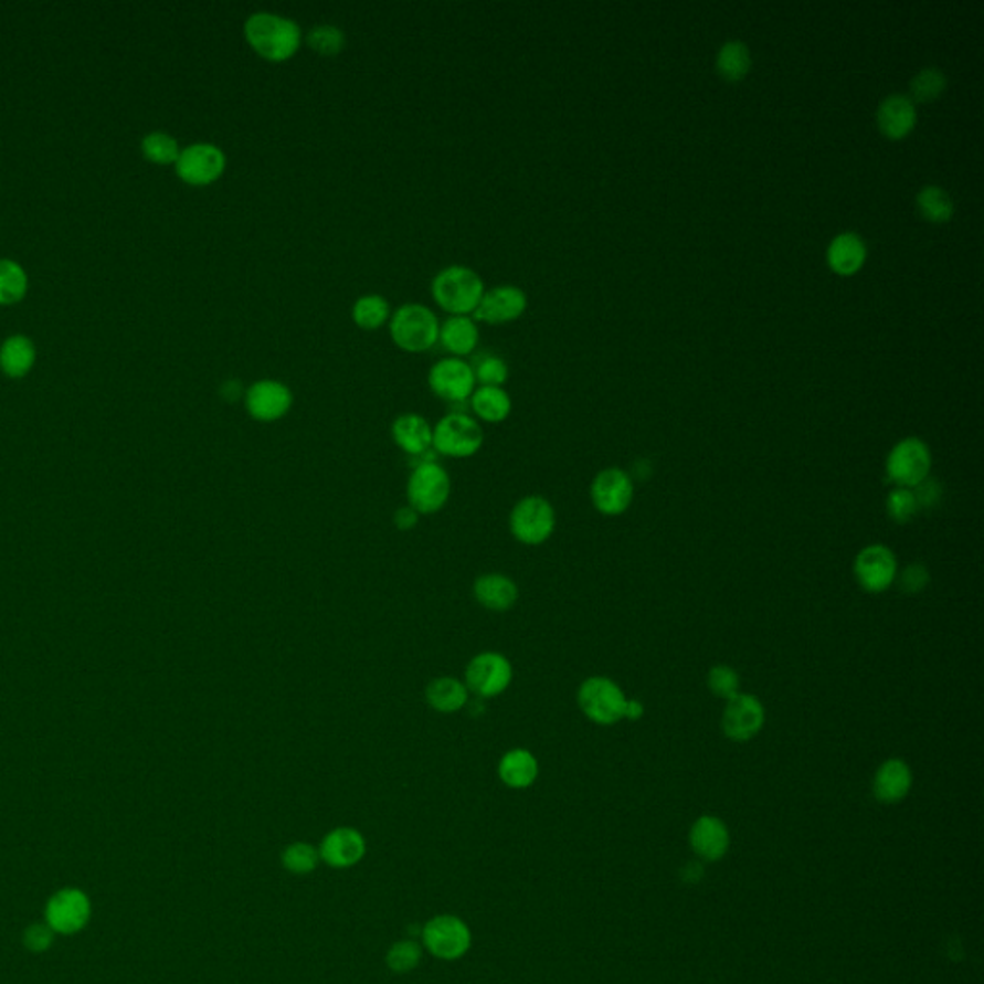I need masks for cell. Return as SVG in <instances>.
Here are the masks:
<instances>
[{"instance_id": "cell-1", "label": "cell", "mask_w": 984, "mask_h": 984, "mask_svg": "<svg viewBox=\"0 0 984 984\" xmlns=\"http://www.w3.org/2000/svg\"><path fill=\"white\" fill-rule=\"evenodd\" d=\"M246 43L269 62H287L303 45V30L289 15L260 10L245 22Z\"/></svg>"}, {"instance_id": "cell-2", "label": "cell", "mask_w": 984, "mask_h": 984, "mask_svg": "<svg viewBox=\"0 0 984 984\" xmlns=\"http://www.w3.org/2000/svg\"><path fill=\"white\" fill-rule=\"evenodd\" d=\"M482 275L467 266H446L433 277L431 295L451 316H474L485 295Z\"/></svg>"}, {"instance_id": "cell-3", "label": "cell", "mask_w": 984, "mask_h": 984, "mask_svg": "<svg viewBox=\"0 0 984 984\" xmlns=\"http://www.w3.org/2000/svg\"><path fill=\"white\" fill-rule=\"evenodd\" d=\"M389 331L396 347L420 355L438 342L437 314L423 304L408 303L399 306L389 319Z\"/></svg>"}, {"instance_id": "cell-4", "label": "cell", "mask_w": 984, "mask_h": 984, "mask_svg": "<svg viewBox=\"0 0 984 984\" xmlns=\"http://www.w3.org/2000/svg\"><path fill=\"white\" fill-rule=\"evenodd\" d=\"M451 475L433 459H423L412 469L408 479V506L420 516H433L443 510L451 498Z\"/></svg>"}, {"instance_id": "cell-5", "label": "cell", "mask_w": 984, "mask_h": 984, "mask_svg": "<svg viewBox=\"0 0 984 984\" xmlns=\"http://www.w3.org/2000/svg\"><path fill=\"white\" fill-rule=\"evenodd\" d=\"M485 443L482 423L472 415L452 412L433 427V448L446 458H472Z\"/></svg>"}, {"instance_id": "cell-6", "label": "cell", "mask_w": 984, "mask_h": 984, "mask_svg": "<svg viewBox=\"0 0 984 984\" xmlns=\"http://www.w3.org/2000/svg\"><path fill=\"white\" fill-rule=\"evenodd\" d=\"M422 942L433 957L456 962L472 948V929L458 916L441 913L422 927Z\"/></svg>"}, {"instance_id": "cell-7", "label": "cell", "mask_w": 984, "mask_h": 984, "mask_svg": "<svg viewBox=\"0 0 984 984\" xmlns=\"http://www.w3.org/2000/svg\"><path fill=\"white\" fill-rule=\"evenodd\" d=\"M556 529V511L544 496H523L510 511V533L526 547L547 542Z\"/></svg>"}, {"instance_id": "cell-8", "label": "cell", "mask_w": 984, "mask_h": 984, "mask_svg": "<svg viewBox=\"0 0 984 984\" xmlns=\"http://www.w3.org/2000/svg\"><path fill=\"white\" fill-rule=\"evenodd\" d=\"M578 702L586 718L599 726H614L625 716L627 698L617 683L607 677H591L581 683Z\"/></svg>"}, {"instance_id": "cell-9", "label": "cell", "mask_w": 984, "mask_h": 984, "mask_svg": "<svg viewBox=\"0 0 984 984\" xmlns=\"http://www.w3.org/2000/svg\"><path fill=\"white\" fill-rule=\"evenodd\" d=\"M514 681L510 659L500 652H482L469 659L464 674V685L469 692L489 700L508 690Z\"/></svg>"}, {"instance_id": "cell-10", "label": "cell", "mask_w": 984, "mask_h": 984, "mask_svg": "<svg viewBox=\"0 0 984 984\" xmlns=\"http://www.w3.org/2000/svg\"><path fill=\"white\" fill-rule=\"evenodd\" d=\"M228 168V156L214 142H193L181 148L176 173L179 179L193 187H207L222 178Z\"/></svg>"}, {"instance_id": "cell-11", "label": "cell", "mask_w": 984, "mask_h": 984, "mask_svg": "<svg viewBox=\"0 0 984 984\" xmlns=\"http://www.w3.org/2000/svg\"><path fill=\"white\" fill-rule=\"evenodd\" d=\"M931 451L923 441L903 438L890 451L887 458V475L896 487L913 489L925 482L931 472Z\"/></svg>"}, {"instance_id": "cell-12", "label": "cell", "mask_w": 984, "mask_h": 984, "mask_svg": "<svg viewBox=\"0 0 984 984\" xmlns=\"http://www.w3.org/2000/svg\"><path fill=\"white\" fill-rule=\"evenodd\" d=\"M427 381L433 394L446 402H466L477 387L472 363L456 356H446L433 363Z\"/></svg>"}, {"instance_id": "cell-13", "label": "cell", "mask_w": 984, "mask_h": 984, "mask_svg": "<svg viewBox=\"0 0 984 984\" xmlns=\"http://www.w3.org/2000/svg\"><path fill=\"white\" fill-rule=\"evenodd\" d=\"M45 919L54 933H80L89 923V898L80 888H62L46 902Z\"/></svg>"}, {"instance_id": "cell-14", "label": "cell", "mask_w": 984, "mask_h": 984, "mask_svg": "<svg viewBox=\"0 0 984 984\" xmlns=\"http://www.w3.org/2000/svg\"><path fill=\"white\" fill-rule=\"evenodd\" d=\"M245 408L254 422H279L293 408V393L283 381L260 379L246 389Z\"/></svg>"}, {"instance_id": "cell-15", "label": "cell", "mask_w": 984, "mask_h": 984, "mask_svg": "<svg viewBox=\"0 0 984 984\" xmlns=\"http://www.w3.org/2000/svg\"><path fill=\"white\" fill-rule=\"evenodd\" d=\"M854 575L864 591L874 594L887 591L898 575L895 552L885 544H869L856 556Z\"/></svg>"}, {"instance_id": "cell-16", "label": "cell", "mask_w": 984, "mask_h": 984, "mask_svg": "<svg viewBox=\"0 0 984 984\" xmlns=\"http://www.w3.org/2000/svg\"><path fill=\"white\" fill-rule=\"evenodd\" d=\"M526 310V290L519 289L516 285H498L485 290L482 303L472 318L475 321H485L489 326H502L521 318Z\"/></svg>"}, {"instance_id": "cell-17", "label": "cell", "mask_w": 984, "mask_h": 984, "mask_svg": "<svg viewBox=\"0 0 984 984\" xmlns=\"http://www.w3.org/2000/svg\"><path fill=\"white\" fill-rule=\"evenodd\" d=\"M633 493L635 490L629 475L617 467H607L600 472L591 485L592 504L604 516H620L627 510Z\"/></svg>"}, {"instance_id": "cell-18", "label": "cell", "mask_w": 984, "mask_h": 984, "mask_svg": "<svg viewBox=\"0 0 984 984\" xmlns=\"http://www.w3.org/2000/svg\"><path fill=\"white\" fill-rule=\"evenodd\" d=\"M765 723V710L762 702L752 695H734L727 700L723 711V733L731 740L744 742L754 739Z\"/></svg>"}, {"instance_id": "cell-19", "label": "cell", "mask_w": 984, "mask_h": 984, "mask_svg": "<svg viewBox=\"0 0 984 984\" xmlns=\"http://www.w3.org/2000/svg\"><path fill=\"white\" fill-rule=\"evenodd\" d=\"M319 859L334 869H350L358 866L368 851V843L355 827H337L321 838L318 846Z\"/></svg>"}, {"instance_id": "cell-20", "label": "cell", "mask_w": 984, "mask_h": 984, "mask_svg": "<svg viewBox=\"0 0 984 984\" xmlns=\"http://www.w3.org/2000/svg\"><path fill=\"white\" fill-rule=\"evenodd\" d=\"M689 843L698 858L703 861H719L729 851L731 835L719 817L702 815L690 827Z\"/></svg>"}, {"instance_id": "cell-21", "label": "cell", "mask_w": 984, "mask_h": 984, "mask_svg": "<svg viewBox=\"0 0 984 984\" xmlns=\"http://www.w3.org/2000/svg\"><path fill=\"white\" fill-rule=\"evenodd\" d=\"M918 124V110L911 98L890 95L877 108V126L881 134L892 141H900L913 131Z\"/></svg>"}, {"instance_id": "cell-22", "label": "cell", "mask_w": 984, "mask_h": 984, "mask_svg": "<svg viewBox=\"0 0 984 984\" xmlns=\"http://www.w3.org/2000/svg\"><path fill=\"white\" fill-rule=\"evenodd\" d=\"M913 785L910 765L903 760H887L874 777L875 798L882 804H898L910 794Z\"/></svg>"}, {"instance_id": "cell-23", "label": "cell", "mask_w": 984, "mask_h": 984, "mask_svg": "<svg viewBox=\"0 0 984 984\" xmlns=\"http://www.w3.org/2000/svg\"><path fill=\"white\" fill-rule=\"evenodd\" d=\"M474 596L489 612H508L518 602L519 589L508 575L485 573L475 579Z\"/></svg>"}, {"instance_id": "cell-24", "label": "cell", "mask_w": 984, "mask_h": 984, "mask_svg": "<svg viewBox=\"0 0 984 984\" xmlns=\"http://www.w3.org/2000/svg\"><path fill=\"white\" fill-rule=\"evenodd\" d=\"M393 441L400 451L410 456H423L433 448V427L430 422L420 414H402L396 417L391 427Z\"/></svg>"}, {"instance_id": "cell-25", "label": "cell", "mask_w": 984, "mask_h": 984, "mask_svg": "<svg viewBox=\"0 0 984 984\" xmlns=\"http://www.w3.org/2000/svg\"><path fill=\"white\" fill-rule=\"evenodd\" d=\"M498 777L508 789L523 791L539 777V762L526 748H514L500 758Z\"/></svg>"}, {"instance_id": "cell-26", "label": "cell", "mask_w": 984, "mask_h": 984, "mask_svg": "<svg viewBox=\"0 0 984 984\" xmlns=\"http://www.w3.org/2000/svg\"><path fill=\"white\" fill-rule=\"evenodd\" d=\"M38 362V347L28 335H10L0 345V370L8 378H25Z\"/></svg>"}, {"instance_id": "cell-27", "label": "cell", "mask_w": 984, "mask_h": 984, "mask_svg": "<svg viewBox=\"0 0 984 984\" xmlns=\"http://www.w3.org/2000/svg\"><path fill=\"white\" fill-rule=\"evenodd\" d=\"M438 341L456 358L472 355L479 345L477 321L472 316H451L441 324Z\"/></svg>"}, {"instance_id": "cell-28", "label": "cell", "mask_w": 984, "mask_h": 984, "mask_svg": "<svg viewBox=\"0 0 984 984\" xmlns=\"http://www.w3.org/2000/svg\"><path fill=\"white\" fill-rule=\"evenodd\" d=\"M866 243L856 233H840L827 251V262L838 275L856 274L866 264Z\"/></svg>"}, {"instance_id": "cell-29", "label": "cell", "mask_w": 984, "mask_h": 984, "mask_svg": "<svg viewBox=\"0 0 984 984\" xmlns=\"http://www.w3.org/2000/svg\"><path fill=\"white\" fill-rule=\"evenodd\" d=\"M425 700L438 713H456L469 702V690L454 677H438L427 685Z\"/></svg>"}, {"instance_id": "cell-30", "label": "cell", "mask_w": 984, "mask_h": 984, "mask_svg": "<svg viewBox=\"0 0 984 984\" xmlns=\"http://www.w3.org/2000/svg\"><path fill=\"white\" fill-rule=\"evenodd\" d=\"M469 404L474 414L485 423H502L511 414L510 394L504 387H475Z\"/></svg>"}, {"instance_id": "cell-31", "label": "cell", "mask_w": 984, "mask_h": 984, "mask_svg": "<svg viewBox=\"0 0 984 984\" xmlns=\"http://www.w3.org/2000/svg\"><path fill=\"white\" fill-rule=\"evenodd\" d=\"M30 289V277L15 260L0 258V306L22 303Z\"/></svg>"}, {"instance_id": "cell-32", "label": "cell", "mask_w": 984, "mask_h": 984, "mask_svg": "<svg viewBox=\"0 0 984 984\" xmlns=\"http://www.w3.org/2000/svg\"><path fill=\"white\" fill-rule=\"evenodd\" d=\"M352 319H355L356 326L360 327V329L373 331V329H379V327L389 324V319H391V304H389L385 296L378 295V293L360 296L356 300L355 306H352Z\"/></svg>"}, {"instance_id": "cell-33", "label": "cell", "mask_w": 984, "mask_h": 984, "mask_svg": "<svg viewBox=\"0 0 984 984\" xmlns=\"http://www.w3.org/2000/svg\"><path fill=\"white\" fill-rule=\"evenodd\" d=\"M716 66H718L719 75L726 77L727 82L744 80L752 66L750 49L742 41H729L719 49Z\"/></svg>"}, {"instance_id": "cell-34", "label": "cell", "mask_w": 984, "mask_h": 984, "mask_svg": "<svg viewBox=\"0 0 984 984\" xmlns=\"http://www.w3.org/2000/svg\"><path fill=\"white\" fill-rule=\"evenodd\" d=\"M141 150L148 162L160 163V166H170V163L176 166L179 155H181L178 139L166 131H150L145 135Z\"/></svg>"}, {"instance_id": "cell-35", "label": "cell", "mask_w": 984, "mask_h": 984, "mask_svg": "<svg viewBox=\"0 0 984 984\" xmlns=\"http://www.w3.org/2000/svg\"><path fill=\"white\" fill-rule=\"evenodd\" d=\"M918 208L921 215L933 223H944L954 214V202L950 194L937 186L921 189L918 194Z\"/></svg>"}, {"instance_id": "cell-36", "label": "cell", "mask_w": 984, "mask_h": 984, "mask_svg": "<svg viewBox=\"0 0 984 984\" xmlns=\"http://www.w3.org/2000/svg\"><path fill=\"white\" fill-rule=\"evenodd\" d=\"M319 851L310 843H290L282 851V866L293 875H310L319 866Z\"/></svg>"}, {"instance_id": "cell-37", "label": "cell", "mask_w": 984, "mask_h": 984, "mask_svg": "<svg viewBox=\"0 0 984 984\" xmlns=\"http://www.w3.org/2000/svg\"><path fill=\"white\" fill-rule=\"evenodd\" d=\"M422 957V946L415 940L404 939L394 942L393 946L387 950L385 963L396 975H406L420 965Z\"/></svg>"}, {"instance_id": "cell-38", "label": "cell", "mask_w": 984, "mask_h": 984, "mask_svg": "<svg viewBox=\"0 0 984 984\" xmlns=\"http://www.w3.org/2000/svg\"><path fill=\"white\" fill-rule=\"evenodd\" d=\"M306 43H308L311 51L319 52V54H324V56H335V54L345 51V46H347V35H345V31H342L341 28H337V25L321 23V25H316V28H311V30L308 31Z\"/></svg>"}, {"instance_id": "cell-39", "label": "cell", "mask_w": 984, "mask_h": 984, "mask_svg": "<svg viewBox=\"0 0 984 984\" xmlns=\"http://www.w3.org/2000/svg\"><path fill=\"white\" fill-rule=\"evenodd\" d=\"M946 85L944 72H940L937 67H925L911 80V97L918 103H933L946 91Z\"/></svg>"}, {"instance_id": "cell-40", "label": "cell", "mask_w": 984, "mask_h": 984, "mask_svg": "<svg viewBox=\"0 0 984 984\" xmlns=\"http://www.w3.org/2000/svg\"><path fill=\"white\" fill-rule=\"evenodd\" d=\"M472 368L475 381L482 387H502L510 378V368L500 356H483Z\"/></svg>"}, {"instance_id": "cell-41", "label": "cell", "mask_w": 984, "mask_h": 984, "mask_svg": "<svg viewBox=\"0 0 984 984\" xmlns=\"http://www.w3.org/2000/svg\"><path fill=\"white\" fill-rule=\"evenodd\" d=\"M887 511L890 519H895L898 523H908L916 518L919 511V504L916 500L913 490L896 487L887 498Z\"/></svg>"}, {"instance_id": "cell-42", "label": "cell", "mask_w": 984, "mask_h": 984, "mask_svg": "<svg viewBox=\"0 0 984 984\" xmlns=\"http://www.w3.org/2000/svg\"><path fill=\"white\" fill-rule=\"evenodd\" d=\"M708 687H710L713 695L729 700L734 695H739V674L734 671L733 667L729 666L711 667L710 674H708Z\"/></svg>"}, {"instance_id": "cell-43", "label": "cell", "mask_w": 984, "mask_h": 984, "mask_svg": "<svg viewBox=\"0 0 984 984\" xmlns=\"http://www.w3.org/2000/svg\"><path fill=\"white\" fill-rule=\"evenodd\" d=\"M54 931L46 923H33L23 933V946L33 954H43L54 942Z\"/></svg>"}, {"instance_id": "cell-44", "label": "cell", "mask_w": 984, "mask_h": 984, "mask_svg": "<svg viewBox=\"0 0 984 984\" xmlns=\"http://www.w3.org/2000/svg\"><path fill=\"white\" fill-rule=\"evenodd\" d=\"M929 571L921 563H913L900 575V589L906 594H918L929 585Z\"/></svg>"}, {"instance_id": "cell-45", "label": "cell", "mask_w": 984, "mask_h": 984, "mask_svg": "<svg viewBox=\"0 0 984 984\" xmlns=\"http://www.w3.org/2000/svg\"><path fill=\"white\" fill-rule=\"evenodd\" d=\"M911 490H913L916 500H918L919 510H921V508H933V506L939 504L940 496H942L939 483L929 479V477H927L925 482L919 483L918 487H913Z\"/></svg>"}, {"instance_id": "cell-46", "label": "cell", "mask_w": 984, "mask_h": 984, "mask_svg": "<svg viewBox=\"0 0 984 984\" xmlns=\"http://www.w3.org/2000/svg\"><path fill=\"white\" fill-rule=\"evenodd\" d=\"M393 521L399 531H412L420 523V514L412 506H402L394 511Z\"/></svg>"}, {"instance_id": "cell-47", "label": "cell", "mask_w": 984, "mask_h": 984, "mask_svg": "<svg viewBox=\"0 0 984 984\" xmlns=\"http://www.w3.org/2000/svg\"><path fill=\"white\" fill-rule=\"evenodd\" d=\"M644 706L638 702V700H627V706H625V716L623 718L631 719V721H637V719L643 718Z\"/></svg>"}, {"instance_id": "cell-48", "label": "cell", "mask_w": 984, "mask_h": 984, "mask_svg": "<svg viewBox=\"0 0 984 984\" xmlns=\"http://www.w3.org/2000/svg\"><path fill=\"white\" fill-rule=\"evenodd\" d=\"M222 394L223 399L230 400V402H235V400L241 396V383H237V381H228V383H223Z\"/></svg>"}]
</instances>
